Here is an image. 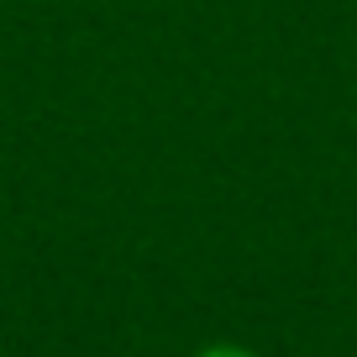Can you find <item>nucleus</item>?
Returning <instances> with one entry per match:
<instances>
[{
  "instance_id": "nucleus-1",
  "label": "nucleus",
  "mask_w": 357,
  "mask_h": 357,
  "mask_svg": "<svg viewBox=\"0 0 357 357\" xmlns=\"http://www.w3.org/2000/svg\"><path fill=\"white\" fill-rule=\"evenodd\" d=\"M195 357H257V352L242 347V342H211V347H200Z\"/></svg>"
}]
</instances>
